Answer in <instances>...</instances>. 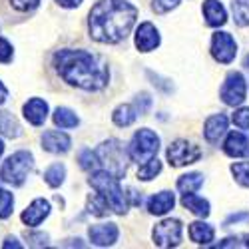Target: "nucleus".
<instances>
[{"label": "nucleus", "instance_id": "24", "mask_svg": "<svg viewBox=\"0 0 249 249\" xmlns=\"http://www.w3.org/2000/svg\"><path fill=\"white\" fill-rule=\"evenodd\" d=\"M54 124H56L58 128H62V130H70V128H76L78 126L80 120H78V116L70 108H56V112H54Z\"/></svg>", "mask_w": 249, "mask_h": 249}, {"label": "nucleus", "instance_id": "17", "mask_svg": "<svg viewBox=\"0 0 249 249\" xmlns=\"http://www.w3.org/2000/svg\"><path fill=\"white\" fill-rule=\"evenodd\" d=\"M227 132V118L223 114H213L205 120V126H203V136L210 143H217L223 134Z\"/></svg>", "mask_w": 249, "mask_h": 249}, {"label": "nucleus", "instance_id": "32", "mask_svg": "<svg viewBox=\"0 0 249 249\" xmlns=\"http://www.w3.org/2000/svg\"><path fill=\"white\" fill-rule=\"evenodd\" d=\"M231 174L235 176L237 183H241L243 188H249V163H233Z\"/></svg>", "mask_w": 249, "mask_h": 249}, {"label": "nucleus", "instance_id": "14", "mask_svg": "<svg viewBox=\"0 0 249 249\" xmlns=\"http://www.w3.org/2000/svg\"><path fill=\"white\" fill-rule=\"evenodd\" d=\"M72 146V140L68 134L58 132V130H48L42 136V148L50 154H66Z\"/></svg>", "mask_w": 249, "mask_h": 249}, {"label": "nucleus", "instance_id": "30", "mask_svg": "<svg viewBox=\"0 0 249 249\" xmlns=\"http://www.w3.org/2000/svg\"><path fill=\"white\" fill-rule=\"evenodd\" d=\"M12 207H14V196L8 190L0 188V219H8L12 215Z\"/></svg>", "mask_w": 249, "mask_h": 249}, {"label": "nucleus", "instance_id": "44", "mask_svg": "<svg viewBox=\"0 0 249 249\" xmlns=\"http://www.w3.org/2000/svg\"><path fill=\"white\" fill-rule=\"evenodd\" d=\"M243 64H245V68H247V70H249V54H247V56H245V60H243Z\"/></svg>", "mask_w": 249, "mask_h": 249}, {"label": "nucleus", "instance_id": "42", "mask_svg": "<svg viewBox=\"0 0 249 249\" xmlns=\"http://www.w3.org/2000/svg\"><path fill=\"white\" fill-rule=\"evenodd\" d=\"M2 247H4V249H10V247L20 249V247H22V243H18V239H16V237H6V239H4V243H2Z\"/></svg>", "mask_w": 249, "mask_h": 249}, {"label": "nucleus", "instance_id": "29", "mask_svg": "<svg viewBox=\"0 0 249 249\" xmlns=\"http://www.w3.org/2000/svg\"><path fill=\"white\" fill-rule=\"evenodd\" d=\"M160 172H161V161L154 156V158H150L148 161H143V163L140 165V170H138V178H140V179H143V181H150V179H154Z\"/></svg>", "mask_w": 249, "mask_h": 249}, {"label": "nucleus", "instance_id": "16", "mask_svg": "<svg viewBox=\"0 0 249 249\" xmlns=\"http://www.w3.org/2000/svg\"><path fill=\"white\" fill-rule=\"evenodd\" d=\"M223 152L230 158H247L249 156V138L241 132H231L223 143Z\"/></svg>", "mask_w": 249, "mask_h": 249}, {"label": "nucleus", "instance_id": "35", "mask_svg": "<svg viewBox=\"0 0 249 249\" xmlns=\"http://www.w3.org/2000/svg\"><path fill=\"white\" fill-rule=\"evenodd\" d=\"M217 247H249V235L241 237H227L217 243Z\"/></svg>", "mask_w": 249, "mask_h": 249}, {"label": "nucleus", "instance_id": "37", "mask_svg": "<svg viewBox=\"0 0 249 249\" xmlns=\"http://www.w3.org/2000/svg\"><path fill=\"white\" fill-rule=\"evenodd\" d=\"M42 0H10V4L20 10V12H28V10H34Z\"/></svg>", "mask_w": 249, "mask_h": 249}, {"label": "nucleus", "instance_id": "25", "mask_svg": "<svg viewBox=\"0 0 249 249\" xmlns=\"http://www.w3.org/2000/svg\"><path fill=\"white\" fill-rule=\"evenodd\" d=\"M203 185V176L201 174H185L178 179V190L181 194H192L197 192Z\"/></svg>", "mask_w": 249, "mask_h": 249}, {"label": "nucleus", "instance_id": "45", "mask_svg": "<svg viewBox=\"0 0 249 249\" xmlns=\"http://www.w3.org/2000/svg\"><path fill=\"white\" fill-rule=\"evenodd\" d=\"M2 154H4V142L0 140V156H2Z\"/></svg>", "mask_w": 249, "mask_h": 249}, {"label": "nucleus", "instance_id": "19", "mask_svg": "<svg viewBox=\"0 0 249 249\" xmlns=\"http://www.w3.org/2000/svg\"><path fill=\"white\" fill-rule=\"evenodd\" d=\"M174 203H176V197L172 192H160L148 199V212L152 215H165L174 210Z\"/></svg>", "mask_w": 249, "mask_h": 249}, {"label": "nucleus", "instance_id": "2", "mask_svg": "<svg viewBox=\"0 0 249 249\" xmlns=\"http://www.w3.org/2000/svg\"><path fill=\"white\" fill-rule=\"evenodd\" d=\"M54 68L70 86L90 92L102 90L110 80L108 66L86 50H58L54 54Z\"/></svg>", "mask_w": 249, "mask_h": 249}, {"label": "nucleus", "instance_id": "23", "mask_svg": "<svg viewBox=\"0 0 249 249\" xmlns=\"http://www.w3.org/2000/svg\"><path fill=\"white\" fill-rule=\"evenodd\" d=\"M136 118H138V112H136L134 106H130V104L118 106V108L114 110V114H112L114 124H116V126H120V128H128V126H132V124L136 122Z\"/></svg>", "mask_w": 249, "mask_h": 249}, {"label": "nucleus", "instance_id": "39", "mask_svg": "<svg viewBox=\"0 0 249 249\" xmlns=\"http://www.w3.org/2000/svg\"><path fill=\"white\" fill-rule=\"evenodd\" d=\"M26 239H28L30 245H34V247H44V245H48V235H46V233H26Z\"/></svg>", "mask_w": 249, "mask_h": 249}, {"label": "nucleus", "instance_id": "21", "mask_svg": "<svg viewBox=\"0 0 249 249\" xmlns=\"http://www.w3.org/2000/svg\"><path fill=\"white\" fill-rule=\"evenodd\" d=\"M181 205L185 207V210H190L192 213L199 215V217H207V215H210V212H212V210H210V201L203 199V197H199V196H196L194 192H192V194H183Z\"/></svg>", "mask_w": 249, "mask_h": 249}, {"label": "nucleus", "instance_id": "34", "mask_svg": "<svg viewBox=\"0 0 249 249\" xmlns=\"http://www.w3.org/2000/svg\"><path fill=\"white\" fill-rule=\"evenodd\" d=\"M233 124L239 130H249V108H239L233 114Z\"/></svg>", "mask_w": 249, "mask_h": 249}, {"label": "nucleus", "instance_id": "36", "mask_svg": "<svg viewBox=\"0 0 249 249\" xmlns=\"http://www.w3.org/2000/svg\"><path fill=\"white\" fill-rule=\"evenodd\" d=\"M12 56H14V52H12L10 42L6 38H0V62L8 64V62H12Z\"/></svg>", "mask_w": 249, "mask_h": 249}, {"label": "nucleus", "instance_id": "10", "mask_svg": "<svg viewBox=\"0 0 249 249\" xmlns=\"http://www.w3.org/2000/svg\"><path fill=\"white\" fill-rule=\"evenodd\" d=\"M237 44L230 32H215L212 38V56L219 64H230L235 60Z\"/></svg>", "mask_w": 249, "mask_h": 249}, {"label": "nucleus", "instance_id": "15", "mask_svg": "<svg viewBox=\"0 0 249 249\" xmlns=\"http://www.w3.org/2000/svg\"><path fill=\"white\" fill-rule=\"evenodd\" d=\"M24 118L28 120V124L32 126H42L48 118V104L42 100V98H32L24 104Z\"/></svg>", "mask_w": 249, "mask_h": 249}, {"label": "nucleus", "instance_id": "28", "mask_svg": "<svg viewBox=\"0 0 249 249\" xmlns=\"http://www.w3.org/2000/svg\"><path fill=\"white\" fill-rule=\"evenodd\" d=\"M231 12L237 26H249V0H233Z\"/></svg>", "mask_w": 249, "mask_h": 249}, {"label": "nucleus", "instance_id": "11", "mask_svg": "<svg viewBox=\"0 0 249 249\" xmlns=\"http://www.w3.org/2000/svg\"><path fill=\"white\" fill-rule=\"evenodd\" d=\"M160 46V32L152 22H142L136 30V48L140 52H152Z\"/></svg>", "mask_w": 249, "mask_h": 249}, {"label": "nucleus", "instance_id": "4", "mask_svg": "<svg viewBox=\"0 0 249 249\" xmlns=\"http://www.w3.org/2000/svg\"><path fill=\"white\" fill-rule=\"evenodd\" d=\"M98 158V165H102V170L110 172L116 178H124L126 176V168H128V150L122 146V142L118 140H108L98 146V150L94 152Z\"/></svg>", "mask_w": 249, "mask_h": 249}, {"label": "nucleus", "instance_id": "6", "mask_svg": "<svg viewBox=\"0 0 249 249\" xmlns=\"http://www.w3.org/2000/svg\"><path fill=\"white\" fill-rule=\"evenodd\" d=\"M160 150V138L156 132L143 128V130H138L130 142L128 146V156L130 160L138 161V163H143L148 161L150 158H154Z\"/></svg>", "mask_w": 249, "mask_h": 249}, {"label": "nucleus", "instance_id": "31", "mask_svg": "<svg viewBox=\"0 0 249 249\" xmlns=\"http://www.w3.org/2000/svg\"><path fill=\"white\" fill-rule=\"evenodd\" d=\"M78 161H80V168L84 170V172H92V170L98 168V158H96V154H94L92 150H88V148H84V150L78 154Z\"/></svg>", "mask_w": 249, "mask_h": 249}, {"label": "nucleus", "instance_id": "33", "mask_svg": "<svg viewBox=\"0 0 249 249\" xmlns=\"http://www.w3.org/2000/svg\"><path fill=\"white\" fill-rule=\"evenodd\" d=\"M178 6H179V0H154V4H152V8L158 14H165V12H170Z\"/></svg>", "mask_w": 249, "mask_h": 249}, {"label": "nucleus", "instance_id": "20", "mask_svg": "<svg viewBox=\"0 0 249 249\" xmlns=\"http://www.w3.org/2000/svg\"><path fill=\"white\" fill-rule=\"evenodd\" d=\"M190 237L197 245H210L215 237V231H213V227L210 223L194 221V223H190Z\"/></svg>", "mask_w": 249, "mask_h": 249}, {"label": "nucleus", "instance_id": "8", "mask_svg": "<svg viewBox=\"0 0 249 249\" xmlns=\"http://www.w3.org/2000/svg\"><path fill=\"white\" fill-rule=\"evenodd\" d=\"M183 227L179 219H163L154 227V243L158 247H176L181 243Z\"/></svg>", "mask_w": 249, "mask_h": 249}, {"label": "nucleus", "instance_id": "5", "mask_svg": "<svg viewBox=\"0 0 249 249\" xmlns=\"http://www.w3.org/2000/svg\"><path fill=\"white\" fill-rule=\"evenodd\" d=\"M34 170V156L26 150H20L14 152L4 163H2V170H0V179L4 183H10L14 188H20L28 174Z\"/></svg>", "mask_w": 249, "mask_h": 249}, {"label": "nucleus", "instance_id": "9", "mask_svg": "<svg viewBox=\"0 0 249 249\" xmlns=\"http://www.w3.org/2000/svg\"><path fill=\"white\" fill-rule=\"evenodd\" d=\"M199 158H201V150L197 146H194V143H190L188 140H176L168 148V161L174 168L196 163Z\"/></svg>", "mask_w": 249, "mask_h": 249}, {"label": "nucleus", "instance_id": "1", "mask_svg": "<svg viewBox=\"0 0 249 249\" xmlns=\"http://www.w3.org/2000/svg\"><path fill=\"white\" fill-rule=\"evenodd\" d=\"M138 18V8L126 0H100L88 14V30L100 44H118L126 38Z\"/></svg>", "mask_w": 249, "mask_h": 249}, {"label": "nucleus", "instance_id": "43", "mask_svg": "<svg viewBox=\"0 0 249 249\" xmlns=\"http://www.w3.org/2000/svg\"><path fill=\"white\" fill-rule=\"evenodd\" d=\"M6 100H8V90H6V86L2 84V82H0V106H2Z\"/></svg>", "mask_w": 249, "mask_h": 249}, {"label": "nucleus", "instance_id": "18", "mask_svg": "<svg viewBox=\"0 0 249 249\" xmlns=\"http://www.w3.org/2000/svg\"><path fill=\"white\" fill-rule=\"evenodd\" d=\"M203 16H205V22L207 26H223L227 22V12L223 8V4L219 0H205L203 2Z\"/></svg>", "mask_w": 249, "mask_h": 249}, {"label": "nucleus", "instance_id": "41", "mask_svg": "<svg viewBox=\"0 0 249 249\" xmlns=\"http://www.w3.org/2000/svg\"><path fill=\"white\" fill-rule=\"evenodd\" d=\"M62 8H76L82 4V0H56Z\"/></svg>", "mask_w": 249, "mask_h": 249}, {"label": "nucleus", "instance_id": "40", "mask_svg": "<svg viewBox=\"0 0 249 249\" xmlns=\"http://www.w3.org/2000/svg\"><path fill=\"white\" fill-rule=\"evenodd\" d=\"M239 221H249V213H247V212H243V213H233V215H230V217L225 219L223 227H230L231 223H239Z\"/></svg>", "mask_w": 249, "mask_h": 249}, {"label": "nucleus", "instance_id": "7", "mask_svg": "<svg viewBox=\"0 0 249 249\" xmlns=\"http://www.w3.org/2000/svg\"><path fill=\"white\" fill-rule=\"evenodd\" d=\"M221 100L227 106H239L247 96V84L241 72H230L221 86Z\"/></svg>", "mask_w": 249, "mask_h": 249}, {"label": "nucleus", "instance_id": "38", "mask_svg": "<svg viewBox=\"0 0 249 249\" xmlns=\"http://www.w3.org/2000/svg\"><path fill=\"white\" fill-rule=\"evenodd\" d=\"M150 106H152V98L143 92V94H140L138 98H136V112L138 114H146L148 110H150Z\"/></svg>", "mask_w": 249, "mask_h": 249}, {"label": "nucleus", "instance_id": "13", "mask_svg": "<svg viewBox=\"0 0 249 249\" xmlns=\"http://www.w3.org/2000/svg\"><path fill=\"white\" fill-rule=\"evenodd\" d=\"M48 215H50V203L42 197H38L22 212V221L28 227H38Z\"/></svg>", "mask_w": 249, "mask_h": 249}, {"label": "nucleus", "instance_id": "3", "mask_svg": "<svg viewBox=\"0 0 249 249\" xmlns=\"http://www.w3.org/2000/svg\"><path fill=\"white\" fill-rule=\"evenodd\" d=\"M88 183L92 185V188L108 201L110 210L124 215L128 212V201H126V194H124L122 185H120V178L112 176L110 172L102 170V172H96L90 176Z\"/></svg>", "mask_w": 249, "mask_h": 249}, {"label": "nucleus", "instance_id": "22", "mask_svg": "<svg viewBox=\"0 0 249 249\" xmlns=\"http://www.w3.org/2000/svg\"><path fill=\"white\" fill-rule=\"evenodd\" d=\"M20 134H22V128H20L18 120L10 112L0 110V136H4V138H18Z\"/></svg>", "mask_w": 249, "mask_h": 249}, {"label": "nucleus", "instance_id": "12", "mask_svg": "<svg viewBox=\"0 0 249 249\" xmlns=\"http://www.w3.org/2000/svg\"><path fill=\"white\" fill-rule=\"evenodd\" d=\"M88 235H90V241L98 247H108V245H114L118 241V225L116 223H100V225H92L88 230Z\"/></svg>", "mask_w": 249, "mask_h": 249}, {"label": "nucleus", "instance_id": "27", "mask_svg": "<svg viewBox=\"0 0 249 249\" xmlns=\"http://www.w3.org/2000/svg\"><path fill=\"white\" fill-rule=\"evenodd\" d=\"M86 207H88V213H92V215H96V217H104V215H108V213H110V205H108V201L104 199L100 194H92V196L88 197Z\"/></svg>", "mask_w": 249, "mask_h": 249}, {"label": "nucleus", "instance_id": "26", "mask_svg": "<svg viewBox=\"0 0 249 249\" xmlns=\"http://www.w3.org/2000/svg\"><path fill=\"white\" fill-rule=\"evenodd\" d=\"M64 178H66L64 163H52L44 172V181L50 185V188H60V185L64 183Z\"/></svg>", "mask_w": 249, "mask_h": 249}]
</instances>
